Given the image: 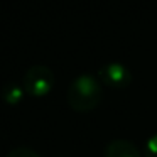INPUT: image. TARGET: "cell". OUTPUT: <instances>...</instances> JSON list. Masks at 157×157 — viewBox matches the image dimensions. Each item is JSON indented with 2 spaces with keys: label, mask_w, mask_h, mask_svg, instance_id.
I'll return each instance as SVG.
<instances>
[{
  "label": "cell",
  "mask_w": 157,
  "mask_h": 157,
  "mask_svg": "<svg viewBox=\"0 0 157 157\" xmlns=\"http://www.w3.org/2000/svg\"><path fill=\"white\" fill-rule=\"evenodd\" d=\"M68 103L75 112H90L101 100V83L90 73L76 76L66 93Z\"/></svg>",
  "instance_id": "1"
},
{
  "label": "cell",
  "mask_w": 157,
  "mask_h": 157,
  "mask_svg": "<svg viewBox=\"0 0 157 157\" xmlns=\"http://www.w3.org/2000/svg\"><path fill=\"white\" fill-rule=\"evenodd\" d=\"M22 86L31 96H46L54 86V73L46 64H34L25 71Z\"/></svg>",
  "instance_id": "2"
},
{
  "label": "cell",
  "mask_w": 157,
  "mask_h": 157,
  "mask_svg": "<svg viewBox=\"0 0 157 157\" xmlns=\"http://www.w3.org/2000/svg\"><path fill=\"white\" fill-rule=\"evenodd\" d=\"M98 79L101 85L122 90V88H127L132 83L133 76H132V71L123 63L112 61V63H105L98 69Z\"/></svg>",
  "instance_id": "3"
},
{
  "label": "cell",
  "mask_w": 157,
  "mask_h": 157,
  "mask_svg": "<svg viewBox=\"0 0 157 157\" xmlns=\"http://www.w3.org/2000/svg\"><path fill=\"white\" fill-rule=\"evenodd\" d=\"M105 157H142L140 150L137 149L135 144L125 139H117L106 144L105 147Z\"/></svg>",
  "instance_id": "4"
},
{
  "label": "cell",
  "mask_w": 157,
  "mask_h": 157,
  "mask_svg": "<svg viewBox=\"0 0 157 157\" xmlns=\"http://www.w3.org/2000/svg\"><path fill=\"white\" fill-rule=\"evenodd\" d=\"M24 93H25L24 86L19 85V83L10 81L2 86L0 95H2V100L5 103H9V105H19L22 101V98H24Z\"/></svg>",
  "instance_id": "5"
},
{
  "label": "cell",
  "mask_w": 157,
  "mask_h": 157,
  "mask_svg": "<svg viewBox=\"0 0 157 157\" xmlns=\"http://www.w3.org/2000/svg\"><path fill=\"white\" fill-rule=\"evenodd\" d=\"M5 157H42V155L31 147H15Z\"/></svg>",
  "instance_id": "6"
},
{
  "label": "cell",
  "mask_w": 157,
  "mask_h": 157,
  "mask_svg": "<svg viewBox=\"0 0 157 157\" xmlns=\"http://www.w3.org/2000/svg\"><path fill=\"white\" fill-rule=\"evenodd\" d=\"M144 154H145V157H157V132L152 133V135L145 140Z\"/></svg>",
  "instance_id": "7"
}]
</instances>
